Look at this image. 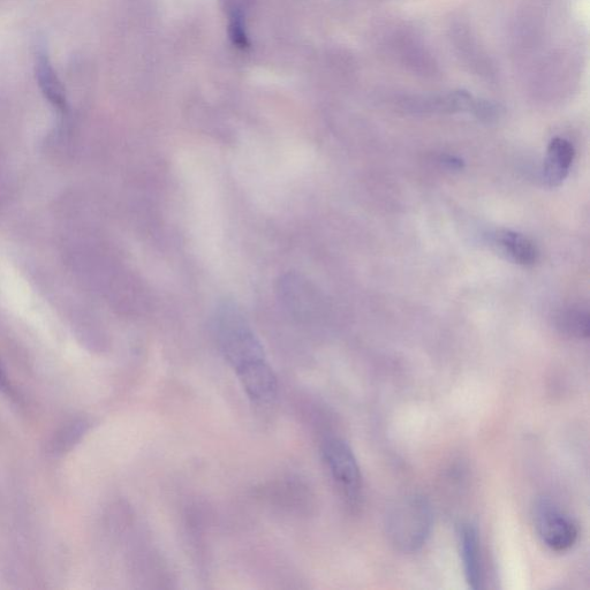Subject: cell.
<instances>
[{"mask_svg":"<svg viewBox=\"0 0 590 590\" xmlns=\"http://www.w3.org/2000/svg\"><path fill=\"white\" fill-rule=\"evenodd\" d=\"M433 528V511L427 499L410 496L402 499L388 517L387 529L393 546L403 552L423 547Z\"/></svg>","mask_w":590,"mask_h":590,"instance_id":"1","label":"cell"},{"mask_svg":"<svg viewBox=\"0 0 590 590\" xmlns=\"http://www.w3.org/2000/svg\"><path fill=\"white\" fill-rule=\"evenodd\" d=\"M216 331L219 347L234 370L266 360L260 340L233 308L225 307L218 313Z\"/></svg>","mask_w":590,"mask_h":590,"instance_id":"2","label":"cell"},{"mask_svg":"<svg viewBox=\"0 0 590 590\" xmlns=\"http://www.w3.org/2000/svg\"><path fill=\"white\" fill-rule=\"evenodd\" d=\"M322 453L332 479L347 502L357 503L361 497L362 478L357 458L350 445L339 438H329L323 444Z\"/></svg>","mask_w":590,"mask_h":590,"instance_id":"3","label":"cell"},{"mask_svg":"<svg viewBox=\"0 0 590 590\" xmlns=\"http://www.w3.org/2000/svg\"><path fill=\"white\" fill-rule=\"evenodd\" d=\"M537 534L552 551L564 552L571 549L578 539V528L554 503L542 499L534 510Z\"/></svg>","mask_w":590,"mask_h":590,"instance_id":"4","label":"cell"},{"mask_svg":"<svg viewBox=\"0 0 590 590\" xmlns=\"http://www.w3.org/2000/svg\"><path fill=\"white\" fill-rule=\"evenodd\" d=\"M390 48L395 52L400 63L405 65L413 73L422 75V77H434L437 72L435 58L430 54L426 45H423L408 30L393 34Z\"/></svg>","mask_w":590,"mask_h":590,"instance_id":"5","label":"cell"},{"mask_svg":"<svg viewBox=\"0 0 590 590\" xmlns=\"http://www.w3.org/2000/svg\"><path fill=\"white\" fill-rule=\"evenodd\" d=\"M242 388L257 404L274 402L278 393L277 376L267 360L257 361L236 370Z\"/></svg>","mask_w":590,"mask_h":590,"instance_id":"6","label":"cell"},{"mask_svg":"<svg viewBox=\"0 0 590 590\" xmlns=\"http://www.w3.org/2000/svg\"><path fill=\"white\" fill-rule=\"evenodd\" d=\"M451 41L458 57L470 70L484 79H494L495 66L490 57L481 49V45L475 40L472 30L464 24H458L451 28Z\"/></svg>","mask_w":590,"mask_h":590,"instance_id":"7","label":"cell"},{"mask_svg":"<svg viewBox=\"0 0 590 590\" xmlns=\"http://www.w3.org/2000/svg\"><path fill=\"white\" fill-rule=\"evenodd\" d=\"M460 552L461 557H463L464 571L468 585L472 589L482 588L483 567L479 534L472 524H465L460 529Z\"/></svg>","mask_w":590,"mask_h":590,"instance_id":"8","label":"cell"},{"mask_svg":"<svg viewBox=\"0 0 590 590\" xmlns=\"http://www.w3.org/2000/svg\"><path fill=\"white\" fill-rule=\"evenodd\" d=\"M574 147L570 141L555 138L550 142L546 162H544L543 176L551 187L559 186L569 175L574 161Z\"/></svg>","mask_w":590,"mask_h":590,"instance_id":"9","label":"cell"},{"mask_svg":"<svg viewBox=\"0 0 590 590\" xmlns=\"http://www.w3.org/2000/svg\"><path fill=\"white\" fill-rule=\"evenodd\" d=\"M36 80L39 83L42 94L54 105L59 112H66L67 98L63 83L60 82L57 73L52 67L50 58L44 49L37 51L35 65Z\"/></svg>","mask_w":590,"mask_h":590,"instance_id":"10","label":"cell"},{"mask_svg":"<svg viewBox=\"0 0 590 590\" xmlns=\"http://www.w3.org/2000/svg\"><path fill=\"white\" fill-rule=\"evenodd\" d=\"M495 244L508 259L520 266H533L539 260V249L524 234L509 230L499 231Z\"/></svg>","mask_w":590,"mask_h":590,"instance_id":"11","label":"cell"},{"mask_svg":"<svg viewBox=\"0 0 590 590\" xmlns=\"http://www.w3.org/2000/svg\"><path fill=\"white\" fill-rule=\"evenodd\" d=\"M556 325L562 334L573 338L589 336V315L584 309L567 308L556 317Z\"/></svg>","mask_w":590,"mask_h":590,"instance_id":"12","label":"cell"},{"mask_svg":"<svg viewBox=\"0 0 590 590\" xmlns=\"http://www.w3.org/2000/svg\"><path fill=\"white\" fill-rule=\"evenodd\" d=\"M443 163L448 165L452 170H460L463 169V161L458 160V158L453 156H445L443 158Z\"/></svg>","mask_w":590,"mask_h":590,"instance_id":"13","label":"cell"},{"mask_svg":"<svg viewBox=\"0 0 590 590\" xmlns=\"http://www.w3.org/2000/svg\"><path fill=\"white\" fill-rule=\"evenodd\" d=\"M9 389V382H7L3 369L0 367V390L6 391Z\"/></svg>","mask_w":590,"mask_h":590,"instance_id":"14","label":"cell"}]
</instances>
